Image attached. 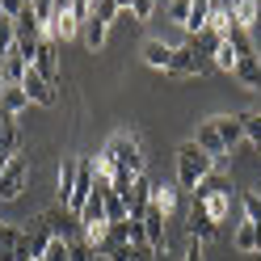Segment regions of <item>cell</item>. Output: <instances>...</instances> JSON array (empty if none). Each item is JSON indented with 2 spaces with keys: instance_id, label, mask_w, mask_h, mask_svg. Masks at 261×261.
I'll use <instances>...</instances> for the list:
<instances>
[{
  "instance_id": "cell-37",
  "label": "cell",
  "mask_w": 261,
  "mask_h": 261,
  "mask_svg": "<svg viewBox=\"0 0 261 261\" xmlns=\"http://www.w3.org/2000/svg\"><path fill=\"white\" fill-rule=\"evenodd\" d=\"M181 261H202V240H190V249H186Z\"/></svg>"
},
{
  "instance_id": "cell-34",
  "label": "cell",
  "mask_w": 261,
  "mask_h": 261,
  "mask_svg": "<svg viewBox=\"0 0 261 261\" xmlns=\"http://www.w3.org/2000/svg\"><path fill=\"white\" fill-rule=\"evenodd\" d=\"M169 17H173L177 25H186V21H190V0H173V5H169Z\"/></svg>"
},
{
  "instance_id": "cell-12",
  "label": "cell",
  "mask_w": 261,
  "mask_h": 261,
  "mask_svg": "<svg viewBox=\"0 0 261 261\" xmlns=\"http://www.w3.org/2000/svg\"><path fill=\"white\" fill-rule=\"evenodd\" d=\"M194 143H198V148H202V152H206L211 160H215V165H219V160L227 156V148H223V139H219V130H215V122H211V118H206V122L198 126V135H194Z\"/></svg>"
},
{
  "instance_id": "cell-8",
  "label": "cell",
  "mask_w": 261,
  "mask_h": 261,
  "mask_svg": "<svg viewBox=\"0 0 261 261\" xmlns=\"http://www.w3.org/2000/svg\"><path fill=\"white\" fill-rule=\"evenodd\" d=\"M202 55L194 51V46L186 42V46H173V63H169V76H186V80H194V76H202Z\"/></svg>"
},
{
  "instance_id": "cell-30",
  "label": "cell",
  "mask_w": 261,
  "mask_h": 261,
  "mask_svg": "<svg viewBox=\"0 0 261 261\" xmlns=\"http://www.w3.org/2000/svg\"><path fill=\"white\" fill-rule=\"evenodd\" d=\"M42 261H72V240H51L46 244V253H42Z\"/></svg>"
},
{
  "instance_id": "cell-36",
  "label": "cell",
  "mask_w": 261,
  "mask_h": 261,
  "mask_svg": "<svg viewBox=\"0 0 261 261\" xmlns=\"http://www.w3.org/2000/svg\"><path fill=\"white\" fill-rule=\"evenodd\" d=\"M25 5H30V0H0V13H5V17H17Z\"/></svg>"
},
{
  "instance_id": "cell-1",
  "label": "cell",
  "mask_w": 261,
  "mask_h": 261,
  "mask_svg": "<svg viewBox=\"0 0 261 261\" xmlns=\"http://www.w3.org/2000/svg\"><path fill=\"white\" fill-rule=\"evenodd\" d=\"M190 198L198 202V206H202V211H206V215L215 219V223H223V219H227V215H232V211L240 206V194H232V181H227V177H219V173H211L206 181L190 194Z\"/></svg>"
},
{
  "instance_id": "cell-24",
  "label": "cell",
  "mask_w": 261,
  "mask_h": 261,
  "mask_svg": "<svg viewBox=\"0 0 261 261\" xmlns=\"http://www.w3.org/2000/svg\"><path fill=\"white\" fill-rule=\"evenodd\" d=\"M206 21H211V0H190V21L181 30H186V34H198Z\"/></svg>"
},
{
  "instance_id": "cell-42",
  "label": "cell",
  "mask_w": 261,
  "mask_h": 261,
  "mask_svg": "<svg viewBox=\"0 0 261 261\" xmlns=\"http://www.w3.org/2000/svg\"><path fill=\"white\" fill-rule=\"evenodd\" d=\"M0 59H5V55H0Z\"/></svg>"
},
{
  "instance_id": "cell-5",
  "label": "cell",
  "mask_w": 261,
  "mask_h": 261,
  "mask_svg": "<svg viewBox=\"0 0 261 261\" xmlns=\"http://www.w3.org/2000/svg\"><path fill=\"white\" fill-rule=\"evenodd\" d=\"M30 68H34L46 85L51 89H59V46L51 42V38H42L38 42V51H34V63H30Z\"/></svg>"
},
{
  "instance_id": "cell-29",
  "label": "cell",
  "mask_w": 261,
  "mask_h": 261,
  "mask_svg": "<svg viewBox=\"0 0 261 261\" xmlns=\"http://www.w3.org/2000/svg\"><path fill=\"white\" fill-rule=\"evenodd\" d=\"M17 46V21L13 17H0V55H9Z\"/></svg>"
},
{
  "instance_id": "cell-32",
  "label": "cell",
  "mask_w": 261,
  "mask_h": 261,
  "mask_svg": "<svg viewBox=\"0 0 261 261\" xmlns=\"http://www.w3.org/2000/svg\"><path fill=\"white\" fill-rule=\"evenodd\" d=\"M156 13V0H130V21H148Z\"/></svg>"
},
{
  "instance_id": "cell-35",
  "label": "cell",
  "mask_w": 261,
  "mask_h": 261,
  "mask_svg": "<svg viewBox=\"0 0 261 261\" xmlns=\"http://www.w3.org/2000/svg\"><path fill=\"white\" fill-rule=\"evenodd\" d=\"M72 17H76L80 25H85V21L93 17V0H72Z\"/></svg>"
},
{
  "instance_id": "cell-27",
  "label": "cell",
  "mask_w": 261,
  "mask_h": 261,
  "mask_svg": "<svg viewBox=\"0 0 261 261\" xmlns=\"http://www.w3.org/2000/svg\"><path fill=\"white\" fill-rule=\"evenodd\" d=\"M240 126H244V139H253L257 148H261V110H249V114H240Z\"/></svg>"
},
{
  "instance_id": "cell-6",
  "label": "cell",
  "mask_w": 261,
  "mask_h": 261,
  "mask_svg": "<svg viewBox=\"0 0 261 261\" xmlns=\"http://www.w3.org/2000/svg\"><path fill=\"white\" fill-rule=\"evenodd\" d=\"M25 181H30V169H25V160H21V156H13V160H9V169L0 173V202H13V198H21Z\"/></svg>"
},
{
  "instance_id": "cell-4",
  "label": "cell",
  "mask_w": 261,
  "mask_h": 261,
  "mask_svg": "<svg viewBox=\"0 0 261 261\" xmlns=\"http://www.w3.org/2000/svg\"><path fill=\"white\" fill-rule=\"evenodd\" d=\"M106 152L114 156V169H126L130 177H143V173H148V169H143V152H139L135 135H114V139L106 143Z\"/></svg>"
},
{
  "instance_id": "cell-33",
  "label": "cell",
  "mask_w": 261,
  "mask_h": 261,
  "mask_svg": "<svg viewBox=\"0 0 261 261\" xmlns=\"http://www.w3.org/2000/svg\"><path fill=\"white\" fill-rule=\"evenodd\" d=\"M30 9H34V17L46 25V21H51V13H55V0H30Z\"/></svg>"
},
{
  "instance_id": "cell-38",
  "label": "cell",
  "mask_w": 261,
  "mask_h": 261,
  "mask_svg": "<svg viewBox=\"0 0 261 261\" xmlns=\"http://www.w3.org/2000/svg\"><path fill=\"white\" fill-rule=\"evenodd\" d=\"M13 122H17V118H13V114H9L5 106H0V130H5V126H13Z\"/></svg>"
},
{
  "instance_id": "cell-20",
  "label": "cell",
  "mask_w": 261,
  "mask_h": 261,
  "mask_svg": "<svg viewBox=\"0 0 261 261\" xmlns=\"http://www.w3.org/2000/svg\"><path fill=\"white\" fill-rule=\"evenodd\" d=\"M177 194H181V190L169 186V181H160V186L152 181V206H156V211H165V219L177 211Z\"/></svg>"
},
{
  "instance_id": "cell-14",
  "label": "cell",
  "mask_w": 261,
  "mask_h": 261,
  "mask_svg": "<svg viewBox=\"0 0 261 261\" xmlns=\"http://www.w3.org/2000/svg\"><path fill=\"white\" fill-rule=\"evenodd\" d=\"M215 122V130H219V139H223V148L232 152L236 143L244 139V126H240V114H219V118H211Z\"/></svg>"
},
{
  "instance_id": "cell-9",
  "label": "cell",
  "mask_w": 261,
  "mask_h": 261,
  "mask_svg": "<svg viewBox=\"0 0 261 261\" xmlns=\"http://www.w3.org/2000/svg\"><path fill=\"white\" fill-rule=\"evenodd\" d=\"M38 219L46 223V232H51V236H59V240H72V232L80 227V219L72 215L68 206H51V211H42Z\"/></svg>"
},
{
  "instance_id": "cell-39",
  "label": "cell",
  "mask_w": 261,
  "mask_h": 261,
  "mask_svg": "<svg viewBox=\"0 0 261 261\" xmlns=\"http://www.w3.org/2000/svg\"><path fill=\"white\" fill-rule=\"evenodd\" d=\"M9 160H13L9 152H0V173H5V169H9Z\"/></svg>"
},
{
  "instance_id": "cell-7",
  "label": "cell",
  "mask_w": 261,
  "mask_h": 261,
  "mask_svg": "<svg viewBox=\"0 0 261 261\" xmlns=\"http://www.w3.org/2000/svg\"><path fill=\"white\" fill-rule=\"evenodd\" d=\"M122 202H126V219H143L148 215V206H152V177L143 173V177H135V186H130V194H122Z\"/></svg>"
},
{
  "instance_id": "cell-26",
  "label": "cell",
  "mask_w": 261,
  "mask_h": 261,
  "mask_svg": "<svg viewBox=\"0 0 261 261\" xmlns=\"http://www.w3.org/2000/svg\"><path fill=\"white\" fill-rule=\"evenodd\" d=\"M106 219L110 223H126V202H122V194H106Z\"/></svg>"
},
{
  "instance_id": "cell-17",
  "label": "cell",
  "mask_w": 261,
  "mask_h": 261,
  "mask_svg": "<svg viewBox=\"0 0 261 261\" xmlns=\"http://www.w3.org/2000/svg\"><path fill=\"white\" fill-rule=\"evenodd\" d=\"M21 232H25V240H30V257H34V261H42V253H46V244L55 240L51 232H46V223H42V219H34L30 227H21Z\"/></svg>"
},
{
  "instance_id": "cell-10",
  "label": "cell",
  "mask_w": 261,
  "mask_h": 261,
  "mask_svg": "<svg viewBox=\"0 0 261 261\" xmlns=\"http://www.w3.org/2000/svg\"><path fill=\"white\" fill-rule=\"evenodd\" d=\"M21 89H25V97H30L34 106H46V110H51V106L59 101V93H55L51 85H46V80H42L34 68H25V76H21Z\"/></svg>"
},
{
  "instance_id": "cell-25",
  "label": "cell",
  "mask_w": 261,
  "mask_h": 261,
  "mask_svg": "<svg viewBox=\"0 0 261 261\" xmlns=\"http://www.w3.org/2000/svg\"><path fill=\"white\" fill-rule=\"evenodd\" d=\"M240 211H244V219L261 232V194L257 190H240Z\"/></svg>"
},
{
  "instance_id": "cell-11",
  "label": "cell",
  "mask_w": 261,
  "mask_h": 261,
  "mask_svg": "<svg viewBox=\"0 0 261 261\" xmlns=\"http://www.w3.org/2000/svg\"><path fill=\"white\" fill-rule=\"evenodd\" d=\"M215 236H219V223L211 219L198 202H190V240H202L206 244V240H215Z\"/></svg>"
},
{
  "instance_id": "cell-15",
  "label": "cell",
  "mask_w": 261,
  "mask_h": 261,
  "mask_svg": "<svg viewBox=\"0 0 261 261\" xmlns=\"http://www.w3.org/2000/svg\"><path fill=\"white\" fill-rule=\"evenodd\" d=\"M143 63H148V68L169 72V63H173V46H169V42H160V38H148V42H143Z\"/></svg>"
},
{
  "instance_id": "cell-41",
  "label": "cell",
  "mask_w": 261,
  "mask_h": 261,
  "mask_svg": "<svg viewBox=\"0 0 261 261\" xmlns=\"http://www.w3.org/2000/svg\"><path fill=\"white\" fill-rule=\"evenodd\" d=\"M0 89H5V80H0Z\"/></svg>"
},
{
  "instance_id": "cell-2",
  "label": "cell",
  "mask_w": 261,
  "mask_h": 261,
  "mask_svg": "<svg viewBox=\"0 0 261 261\" xmlns=\"http://www.w3.org/2000/svg\"><path fill=\"white\" fill-rule=\"evenodd\" d=\"M215 173V160H211L194 139H186L181 148H177V190H186V194H194L206 177Z\"/></svg>"
},
{
  "instance_id": "cell-40",
  "label": "cell",
  "mask_w": 261,
  "mask_h": 261,
  "mask_svg": "<svg viewBox=\"0 0 261 261\" xmlns=\"http://www.w3.org/2000/svg\"><path fill=\"white\" fill-rule=\"evenodd\" d=\"M114 5H118V9H122V13H130V0H114Z\"/></svg>"
},
{
  "instance_id": "cell-3",
  "label": "cell",
  "mask_w": 261,
  "mask_h": 261,
  "mask_svg": "<svg viewBox=\"0 0 261 261\" xmlns=\"http://www.w3.org/2000/svg\"><path fill=\"white\" fill-rule=\"evenodd\" d=\"M227 42H232V51H236V80L244 89H253V93H261V55H257V46H253V38H249V30H240V25H232L227 30Z\"/></svg>"
},
{
  "instance_id": "cell-22",
  "label": "cell",
  "mask_w": 261,
  "mask_h": 261,
  "mask_svg": "<svg viewBox=\"0 0 261 261\" xmlns=\"http://www.w3.org/2000/svg\"><path fill=\"white\" fill-rule=\"evenodd\" d=\"M25 68H30V63H25V59H21L17 51H9L5 59H0V80H5V85H21Z\"/></svg>"
},
{
  "instance_id": "cell-23",
  "label": "cell",
  "mask_w": 261,
  "mask_h": 261,
  "mask_svg": "<svg viewBox=\"0 0 261 261\" xmlns=\"http://www.w3.org/2000/svg\"><path fill=\"white\" fill-rule=\"evenodd\" d=\"M0 106H5L13 118H17V114L30 106V97H25V89H21V85H5V89H0Z\"/></svg>"
},
{
  "instance_id": "cell-31",
  "label": "cell",
  "mask_w": 261,
  "mask_h": 261,
  "mask_svg": "<svg viewBox=\"0 0 261 261\" xmlns=\"http://www.w3.org/2000/svg\"><path fill=\"white\" fill-rule=\"evenodd\" d=\"M211 59H215V68H219V72H236V51H232V42H227V38H223V46H219Z\"/></svg>"
},
{
  "instance_id": "cell-18",
  "label": "cell",
  "mask_w": 261,
  "mask_h": 261,
  "mask_svg": "<svg viewBox=\"0 0 261 261\" xmlns=\"http://www.w3.org/2000/svg\"><path fill=\"white\" fill-rule=\"evenodd\" d=\"M139 223H143V236H148V244H152V249H160V244H165V211L148 206V215H143Z\"/></svg>"
},
{
  "instance_id": "cell-28",
  "label": "cell",
  "mask_w": 261,
  "mask_h": 261,
  "mask_svg": "<svg viewBox=\"0 0 261 261\" xmlns=\"http://www.w3.org/2000/svg\"><path fill=\"white\" fill-rule=\"evenodd\" d=\"M0 152H9V156H21V130H17V122L0 130Z\"/></svg>"
},
{
  "instance_id": "cell-13",
  "label": "cell",
  "mask_w": 261,
  "mask_h": 261,
  "mask_svg": "<svg viewBox=\"0 0 261 261\" xmlns=\"http://www.w3.org/2000/svg\"><path fill=\"white\" fill-rule=\"evenodd\" d=\"M232 249L244 253V257H249V253H261V232H257L249 219H240V223H236V232H232Z\"/></svg>"
},
{
  "instance_id": "cell-21",
  "label": "cell",
  "mask_w": 261,
  "mask_h": 261,
  "mask_svg": "<svg viewBox=\"0 0 261 261\" xmlns=\"http://www.w3.org/2000/svg\"><path fill=\"white\" fill-rule=\"evenodd\" d=\"M80 30H85V46H89V51H101L106 38H110V21H101V17H89Z\"/></svg>"
},
{
  "instance_id": "cell-19",
  "label": "cell",
  "mask_w": 261,
  "mask_h": 261,
  "mask_svg": "<svg viewBox=\"0 0 261 261\" xmlns=\"http://www.w3.org/2000/svg\"><path fill=\"white\" fill-rule=\"evenodd\" d=\"M223 38H227V34H219V30L202 25L198 34H190V46H194V51H198V55H215L219 46H223Z\"/></svg>"
},
{
  "instance_id": "cell-16",
  "label": "cell",
  "mask_w": 261,
  "mask_h": 261,
  "mask_svg": "<svg viewBox=\"0 0 261 261\" xmlns=\"http://www.w3.org/2000/svg\"><path fill=\"white\" fill-rule=\"evenodd\" d=\"M72 190H76V156H63V165H59V177H55V194H59V206H68Z\"/></svg>"
}]
</instances>
